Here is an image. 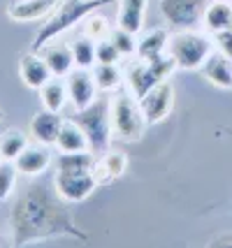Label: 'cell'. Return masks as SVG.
Here are the masks:
<instances>
[{"mask_svg": "<svg viewBox=\"0 0 232 248\" xmlns=\"http://www.w3.org/2000/svg\"><path fill=\"white\" fill-rule=\"evenodd\" d=\"M72 46V56H75V65L77 67H84V70H93L95 67V42L81 35L77 40L70 42Z\"/></svg>", "mask_w": 232, "mask_h": 248, "instance_id": "cell-26", "label": "cell"}, {"mask_svg": "<svg viewBox=\"0 0 232 248\" xmlns=\"http://www.w3.org/2000/svg\"><path fill=\"white\" fill-rule=\"evenodd\" d=\"M19 77H21V81L28 88L40 91L54 75H51V70H49V65H46L45 56H40L37 51H28V54H23L21 61H19Z\"/></svg>", "mask_w": 232, "mask_h": 248, "instance_id": "cell-14", "label": "cell"}, {"mask_svg": "<svg viewBox=\"0 0 232 248\" xmlns=\"http://www.w3.org/2000/svg\"><path fill=\"white\" fill-rule=\"evenodd\" d=\"M128 170V155L123 151H107L95 155V165H93V176L98 186H109L114 184L123 172Z\"/></svg>", "mask_w": 232, "mask_h": 248, "instance_id": "cell-13", "label": "cell"}, {"mask_svg": "<svg viewBox=\"0 0 232 248\" xmlns=\"http://www.w3.org/2000/svg\"><path fill=\"white\" fill-rule=\"evenodd\" d=\"M167 54L172 56L179 70H200L204 61L214 54V37L193 28L177 31L170 37Z\"/></svg>", "mask_w": 232, "mask_h": 248, "instance_id": "cell-4", "label": "cell"}, {"mask_svg": "<svg viewBox=\"0 0 232 248\" xmlns=\"http://www.w3.org/2000/svg\"><path fill=\"white\" fill-rule=\"evenodd\" d=\"M202 26L209 35L221 31H232V0H214L207 2L202 14Z\"/></svg>", "mask_w": 232, "mask_h": 248, "instance_id": "cell-17", "label": "cell"}, {"mask_svg": "<svg viewBox=\"0 0 232 248\" xmlns=\"http://www.w3.org/2000/svg\"><path fill=\"white\" fill-rule=\"evenodd\" d=\"M67 100H70V97H67V86L61 77H51L45 86L40 88V102H42V107L49 109V111H58V114H61Z\"/></svg>", "mask_w": 232, "mask_h": 248, "instance_id": "cell-22", "label": "cell"}, {"mask_svg": "<svg viewBox=\"0 0 232 248\" xmlns=\"http://www.w3.org/2000/svg\"><path fill=\"white\" fill-rule=\"evenodd\" d=\"M207 0H160V16L172 28L186 31L202 23Z\"/></svg>", "mask_w": 232, "mask_h": 248, "instance_id": "cell-7", "label": "cell"}, {"mask_svg": "<svg viewBox=\"0 0 232 248\" xmlns=\"http://www.w3.org/2000/svg\"><path fill=\"white\" fill-rule=\"evenodd\" d=\"M28 146V137L23 135L21 130H7L2 137H0V158L2 160H16L19 153Z\"/></svg>", "mask_w": 232, "mask_h": 248, "instance_id": "cell-25", "label": "cell"}, {"mask_svg": "<svg viewBox=\"0 0 232 248\" xmlns=\"http://www.w3.org/2000/svg\"><path fill=\"white\" fill-rule=\"evenodd\" d=\"M93 77H95V84H98V91L102 93H109V91H116L123 81V72L119 70V63L107 65V63H98L93 67Z\"/></svg>", "mask_w": 232, "mask_h": 248, "instance_id": "cell-24", "label": "cell"}, {"mask_svg": "<svg viewBox=\"0 0 232 248\" xmlns=\"http://www.w3.org/2000/svg\"><path fill=\"white\" fill-rule=\"evenodd\" d=\"M146 5L149 0H119V14H116V26L125 31L139 35L144 28V16H146Z\"/></svg>", "mask_w": 232, "mask_h": 248, "instance_id": "cell-19", "label": "cell"}, {"mask_svg": "<svg viewBox=\"0 0 232 248\" xmlns=\"http://www.w3.org/2000/svg\"><path fill=\"white\" fill-rule=\"evenodd\" d=\"M177 70V65L172 61L170 54H163L158 58H151V61H142L137 58L128 72H125V81H128V88L137 100L142 95H146L154 86H158L160 81H165L172 77V72Z\"/></svg>", "mask_w": 232, "mask_h": 248, "instance_id": "cell-5", "label": "cell"}, {"mask_svg": "<svg viewBox=\"0 0 232 248\" xmlns=\"http://www.w3.org/2000/svg\"><path fill=\"white\" fill-rule=\"evenodd\" d=\"M111 42L116 44V49H119V54L121 56H135L137 51V35L130 31H125V28H114L111 31Z\"/></svg>", "mask_w": 232, "mask_h": 248, "instance_id": "cell-29", "label": "cell"}, {"mask_svg": "<svg viewBox=\"0 0 232 248\" xmlns=\"http://www.w3.org/2000/svg\"><path fill=\"white\" fill-rule=\"evenodd\" d=\"M67 119H72L79 128L86 132L89 149L95 155H100V153H105L109 149L111 137H114V128H111V109L107 97H98L89 107L75 109V114H70Z\"/></svg>", "mask_w": 232, "mask_h": 248, "instance_id": "cell-3", "label": "cell"}, {"mask_svg": "<svg viewBox=\"0 0 232 248\" xmlns=\"http://www.w3.org/2000/svg\"><path fill=\"white\" fill-rule=\"evenodd\" d=\"M42 56H45L46 65H49V70H51V75L54 77H67L77 65H75V56H72V46L65 42H49L42 49Z\"/></svg>", "mask_w": 232, "mask_h": 248, "instance_id": "cell-18", "label": "cell"}, {"mask_svg": "<svg viewBox=\"0 0 232 248\" xmlns=\"http://www.w3.org/2000/svg\"><path fill=\"white\" fill-rule=\"evenodd\" d=\"M93 165H95L93 151L61 153L56 158V172H93Z\"/></svg>", "mask_w": 232, "mask_h": 248, "instance_id": "cell-23", "label": "cell"}, {"mask_svg": "<svg viewBox=\"0 0 232 248\" xmlns=\"http://www.w3.org/2000/svg\"><path fill=\"white\" fill-rule=\"evenodd\" d=\"M119 58H123V56L119 54V49H116V44L111 42V37H105V40L95 42V65L98 63L114 65L119 63Z\"/></svg>", "mask_w": 232, "mask_h": 248, "instance_id": "cell-30", "label": "cell"}, {"mask_svg": "<svg viewBox=\"0 0 232 248\" xmlns=\"http://www.w3.org/2000/svg\"><path fill=\"white\" fill-rule=\"evenodd\" d=\"M16 176H19V170L14 160H2L0 162V202L7 200L14 188H16Z\"/></svg>", "mask_w": 232, "mask_h": 248, "instance_id": "cell-28", "label": "cell"}, {"mask_svg": "<svg viewBox=\"0 0 232 248\" xmlns=\"http://www.w3.org/2000/svg\"><path fill=\"white\" fill-rule=\"evenodd\" d=\"M111 31H114V28L109 26V19H107L105 14H98V10L91 12L89 16L84 19V35L91 37L93 42H100V40L109 37Z\"/></svg>", "mask_w": 232, "mask_h": 248, "instance_id": "cell-27", "label": "cell"}, {"mask_svg": "<svg viewBox=\"0 0 232 248\" xmlns=\"http://www.w3.org/2000/svg\"><path fill=\"white\" fill-rule=\"evenodd\" d=\"M0 162H2V158H0Z\"/></svg>", "mask_w": 232, "mask_h": 248, "instance_id": "cell-33", "label": "cell"}, {"mask_svg": "<svg viewBox=\"0 0 232 248\" xmlns=\"http://www.w3.org/2000/svg\"><path fill=\"white\" fill-rule=\"evenodd\" d=\"M51 151H49V146L45 144H28L21 153H19V158L14 160L16 165V170L19 174H26V176H40V174H45L49 170V165H51Z\"/></svg>", "mask_w": 232, "mask_h": 248, "instance_id": "cell-15", "label": "cell"}, {"mask_svg": "<svg viewBox=\"0 0 232 248\" xmlns=\"http://www.w3.org/2000/svg\"><path fill=\"white\" fill-rule=\"evenodd\" d=\"M107 2H114V0H61L58 7L46 16L42 28L35 32V40L31 42V51H42L49 42H54L56 37H61L63 32L75 28L77 23H84V19L91 12L105 7Z\"/></svg>", "mask_w": 232, "mask_h": 248, "instance_id": "cell-2", "label": "cell"}, {"mask_svg": "<svg viewBox=\"0 0 232 248\" xmlns=\"http://www.w3.org/2000/svg\"><path fill=\"white\" fill-rule=\"evenodd\" d=\"M12 244L28 246L40 239L72 237L89 241V234L72 218L67 202L56 193V188L42 184L28 186L10 209Z\"/></svg>", "mask_w": 232, "mask_h": 248, "instance_id": "cell-1", "label": "cell"}, {"mask_svg": "<svg viewBox=\"0 0 232 248\" xmlns=\"http://www.w3.org/2000/svg\"><path fill=\"white\" fill-rule=\"evenodd\" d=\"M65 86H67V97H70L75 109H84L98 100V84H95V77H93L91 70L75 67L65 77Z\"/></svg>", "mask_w": 232, "mask_h": 248, "instance_id": "cell-10", "label": "cell"}, {"mask_svg": "<svg viewBox=\"0 0 232 248\" xmlns=\"http://www.w3.org/2000/svg\"><path fill=\"white\" fill-rule=\"evenodd\" d=\"M211 37H214V49L232 61V31H221Z\"/></svg>", "mask_w": 232, "mask_h": 248, "instance_id": "cell-31", "label": "cell"}, {"mask_svg": "<svg viewBox=\"0 0 232 248\" xmlns=\"http://www.w3.org/2000/svg\"><path fill=\"white\" fill-rule=\"evenodd\" d=\"M167 44H170V35H167L165 28L146 31L144 35L137 37V51H135V56L142 58V61L158 58V56L167 54Z\"/></svg>", "mask_w": 232, "mask_h": 248, "instance_id": "cell-20", "label": "cell"}, {"mask_svg": "<svg viewBox=\"0 0 232 248\" xmlns=\"http://www.w3.org/2000/svg\"><path fill=\"white\" fill-rule=\"evenodd\" d=\"M200 70H202L204 79L209 81L211 86L221 88V91H232V61L225 58L223 54H218L216 49L204 61V65Z\"/></svg>", "mask_w": 232, "mask_h": 248, "instance_id": "cell-16", "label": "cell"}, {"mask_svg": "<svg viewBox=\"0 0 232 248\" xmlns=\"http://www.w3.org/2000/svg\"><path fill=\"white\" fill-rule=\"evenodd\" d=\"M63 116L58 111H49V109H42L37 111L33 119H31V125H28V132L37 144H45V146H56V140H58V132H61V125H63Z\"/></svg>", "mask_w": 232, "mask_h": 248, "instance_id": "cell-12", "label": "cell"}, {"mask_svg": "<svg viewBox=\"0 0 232 248\" xmlns=\"http://www.w3.org/2000/svg\"><path fill=\"white\" fill-rule=\"evenodd\" d=\"M54 188L67 204H79L93 195V190L98 188V181L93 172H56Z\"/></svg>", "mask_w": 232, "mask_h": 248, "instance_id": "cell-8", "label": "cell"}, {"mask_svg": "<svg viewBox=\"0 0 232 248\" xmlns=\"http://www.w3.org/2000/svg\"><path fill=\"white\" fill-rule=\"evenodd\" d=\"M111 109V128L114 135L123 141H137L142 140L144 128L149 125L142 114L139 100L133 93H121L114 100H109Z\"/></svg>", "mask_w": 232, "mask_h": 248, "instance_id": "cell-6", "label": "cell"}, {"mask_svg": "<svg viewBox=\"0 0 232 248\" xmlns=\"http://www.w3.org/2000/svg\"><path fill=\"white\" fill-rule=\"evenodd\" d=\"M61 0H12L7 5V16L16 23L42 21L58 7Z\"/></svg>", "mask_w": 232, "mask_h": 248, "instance_id": "cell-11", "label": "cell"}, {"mask_svg": "<svg viewBox=\"0 0 232 248\" xmlns=\"http://www.w3.org/2000/svg\"><path fill=\"white\" fill-rule=\"evenodd\" d=\"M2 116H5V111H2V109H0V121H2Z\"/></svg>", "mask_w": 232, "mask_h": 248, "instance_id": "cell-32", "label": "cell"}, {"mask_svg": "<svg viewBox=\"0 0 232 248\" xmlns=\"http://www.w3.org/2000/svg\"><path fill=\"white\" fill-rule=\"evenodd\" d=\"M56 146L61 153H72V151H91L89 149V140H86V132L79 128L72 119H65L58 132V140Z\"/></svg>", "mask_w": 232, "mask_h": 248, "instance_id": "cell-21", "label": "cell"}, {"mask_svg": "<svg viewBox=\"0 0 232 248\" xmlns=\"http://www.w3.org/2000/svg\"><path fill=\"white\" fill-rule=\"evenodd\" d=\"M139 107H142V114L149 125L165 121L170 116L172 107H174V86H172V81L165 79L158 86H154L146 95L139 97Z\"/></svg>", "mask_w": 232, "mask_h": 248, "instance_id": "cell-9", "label": "cell"}]
</instances>
